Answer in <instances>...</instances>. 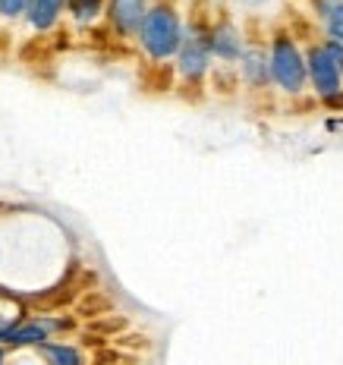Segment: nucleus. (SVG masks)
Here are the masks:
<instances>
[{
  "label": "nucleus",
  "mask_w": 343,
  "mask_h": 365,
  "mask_svg": "<svg viewBox=\"0 0 343 365\" xmlns=\"http://www.w3.org/2000/svg\"><path fill=\"white\" fill-rule=\"evenodd\" d=\"M148 4L151 0H108V4H104L101 26H104V32H108L111 44H133L135 41V32H139Z\"/></svg>",
  "instance_id": "nucleus-4"
},
{
  "label": "nucleus",
  "mask_w": 343,
  "mask_h": 365,
  "mask_svg": "<svg viewBox=\"0 0 343 365\" xmlns=\"http://www.w3.org/2000/svg\"><path fill=\"white\" fill-rule=\"evenodd\" d=\"M66 22V0H29L22 13V26L35 38L54 35Z\"/></svg>",
  "instance_id": "nucleus-7"
},
{
  "label": "nucleus",
  "mask_w": 343,
  "mask_h": 365,
  "mask_svg": "<svg viewBox=\"0 0 343 365\" xmlns=\"http://www.w3.org/2000/svg\"><path fill=\"white\" fill-rule=\"evenodd\" d=\"M318 110L343 113V88H337V91H331V95H322V98H318Z\"/></svg>",
  "instance_id": "nucleus-14"
},
{
  "label": "nucleus",
  "mask_w": 343,
  "mask_h": 365,
  "mask_svg": "<svg viewBox=\"0 0 343 365\" xmlns=\"http://www.w3.org/2000/svg\"><path fill=\"white\" fill-rule=\"evenodd\" d=\"M322 26V38H327V41H340L343 44V0L337 6H334L327 16L318 22Z\"/></svg>",
  "instance_id": "nucleus-12"
},
{
  "label": "nucleus",
  "mask_w": 343,
  "mask_h": 365,
  "mask_svg": "<svg viewBox=\"0 0 343 365\" xmlns=\"http://www.w3.org/2000/svg\"><path fill=\"white\" fill-rule=\"evenodd\" d=\"M287 26V32L296 38V41L306 48V44H312V41H322V26H318V19L312 16V13H300V10H293L290 6L287 10V16L280 19Z\"/></svg>",
  "instance_id": "nucleus-10"
},
{
  "label": "nucleus",
  "mask_w": 343,
  "mask_h": 365,
  "mask_svg": "<svg viewBox=\"0 0 343 365\" xmlns=\"http://www.w3.org/2000/svg\"><path fill=\"white\" fill-rule=\"evenodd\" d=\"M208 41H211V57H215V63H230V66H236V60H240L242 48H246V38H242V26L236 22V16L230 13V6L215 4Z\"/></svg>",
  "instance_id": "nucleus-3"
},
{
  "label": "nucleus",
  "mask_w": 343,
  "mask_h": 365,
  "mask_svg": "<svg viewBox=\"0 0 343 365\" xmlns=\"http://www.w3.org/2000/svg\"><path fill=\"white\" fill-rule=\"evenodd\" d=\"M104 4L108 0H66V22L76 32H88L91 26H98L104 16Z\"/></svg>",
  "instance_id": "nucleus-9"
},
{
  "label": "nucleus",
  "mask_w": 343,
  "mask_h": 365,
  "mask_svg": "<svg viewBox=\"0 0 343 365\" xmlns=\"http://www.w3.org/2000/svg\"><path fill=\"white\" fill-rule=\"evenodd\" d=\"M236 73H240V86L249 98L274 91L271 66H268V41H246L240 60H236Z\"/></svg>",
  "instance_id": "nucleus-5"
},
{
  "label": "nucleus",
  "mask_w": 343,
  "mask_h": 365,
  "mask_svg": "<svg viewBox=\"0 0 343 365\" xmlns=\"http://www.w3.org/2000/svg\"><path fill=\"white\" fill-rule=\"evenodd\" d=\"M183 26H186L183 0H151L133 41L145 63H170L183 41Z\"/></svg>",
  "instance_id": "nucleus-1"
},
{
  "label": "nucleus",
  "mask_w": 343,
  "mask_h": 365,
  "mask_svg": "<svg viewBox=\"0 0 343 365\" xmlns=\"http://www.w3.org/2000/svg\"><path fill=\"white\" fill-rule=\"evenodd\" d=\"M306 79H309V91L315 98L331 95V91L343 88V79H340L337 66H334V60H331V54H327V48H324V38L322 41L306 44Z\"/></svg>",
  "instance_id": "nucleus-6"
},
{
  "label": "nucleus",
  "mask_w": 343,
  "mask_h": 365,
  "mask_svg": "<svg viewBox=\"0 0 343 365\" xmlns=\"http://www.w3.org/2000/svg\"><path fill=\"white\" fill-rule=\"evenodd\" d=\"M38 359H44L48 365H82L88 359V349L79 344H66L63 337H48L44 344L35 346Z\"/></svg>",
  "instance_id": "nucleus-8"
},
{
  "label": "nucleus",
  "mask_w": 343,
  "mask_h": 365,
  "mask_svg": "<svg viewBox=\"0 0 343 365\" xmlns=\"http://www.w3.org/2000/svg\"><path fill=\"white\" fill-rule=\"evenodd\" d=\"M302 4H306V10L312 13V16H315L318 22H322V19L327 16V13H331L334 6L340 4V0H302Z\"/></svg>",
  "instance_id": "nucleus-15"
},
{
  "label": "nucleus",
  "mask_w": 343,
  "mask_h": 365,
  "mask_svg": "<svg viewBox=\"0 0 343 365\" xmlns=\"http://www.w3.org/2000/svg\"><path fill=\"white\" fill-rule=\"evenodd\" d=\"M268 66H271V86L280 98H296L309 91L306 79V48L287 32L284 22L268 26Z\"/></svg>",
  "instance_id": "nucleus-2"
},
{
  "label": "nucleus",
  "mask_w": 343,
  "mask_h": 365,
  "mask_svg": "<svg viewBox=\"0 0 343 365\" xmlns=\"http://www.w3.org/2000/svg\"><path fill=\"white\" fill-rule=\"evenodd\" d=\"M324 48H327V54H331L334 66H337V73H340V79H343V44L340 41H327V38H324Z\"/></svg>",
  "instance_id": "nucleus-16"
},
{
  "label": "nucleus",
  "mask_w": 343,
  "mask_h": 365,
  "mask_svg": "<svg viewBox=\"0 0 343 365\" xmlns=\"http://www.w3.org/2000/svg\"><path fill=\"white\" fill-rule=\"evenodd\" d=\"M29 0H0V26H19Z\"/></svg>",
  "instance_id": "nucleus-13"
},
{
  "label": "nucleus",
  "mask_w": 343,
  "mask_h": 365,
  "mask_svg": "<svg viewBox=\"0 0 343 365\" xmlns=\"http://www.w3.org/2000/svg\"><path fill=\"white\" fill-rule=\"evenodd\" d=\"M240 73L230 63H215L208 73V95L215 98H240Z\"/></svg>",
  "instance_id": "nucleus-11"
},
{
  "label": "nucleus",
  "mask_w": 343,
  "mask_h": 365,
  "mask_svg": "<svg viewBox=\"0 0 343 365\" xmlns=\"http://www.w3.org/2000/svg\"><path fill=\"white\" fill-rule=\"evenodd\" d=\"M246 4H252V6H258V4H268V0H246Z\"/></svg>",
  "instance_id": "nucleus-17"
}]
</instances>
